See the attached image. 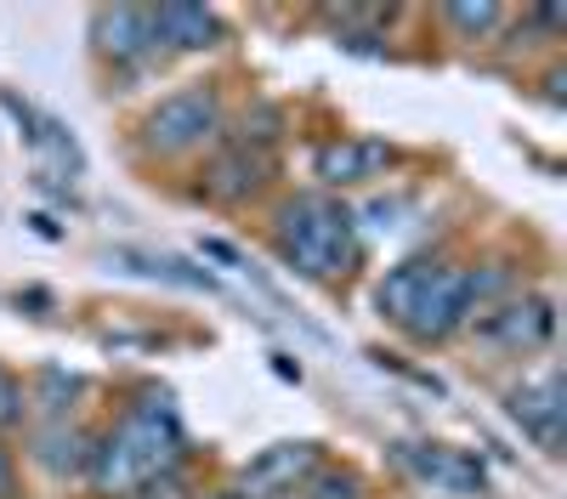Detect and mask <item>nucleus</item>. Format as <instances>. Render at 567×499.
<instances>
[{
    "label": "nucleus",
    "instance_id": "nucleus-12",
    "mask_svg": "<svg viewBox=\"0 0 567 499\" xmlns=\"http://www.w3.org/2000/svg\"><path fill=\"white\" fill-rule=\"evenodd\" d=\"M154 29H159V45H171V52H205V45L221 40V18L210 7H182V0L154 7Z\"/></svg>",
    "mask_w": 567,
    "mask_h": 499
},
{
    "label": "nucleus",
    "instance_id": "nucleus-1",
    "mask_svg": "<svg viewBox=\"0 0 567 499\" xmlns=\"http://www.w3.org/2000/svg\"><path fill=\"white\" fill-rule=\"evenodd\" d=\"M182 466V420L171 392H142L120 426H109L91 443L85 477L97 482V493L109 499H131L136 488H148L154 477H171Z\"/></svg>",
    "mask_w": 567,
    "mask_h": 499
},
{
    "label": "nucleus",
    "instance_id": "nucleus-16",
    "mask_svg": "<svg viewBox=\"0 0 567 499\" xmlns=\"http://www.w3.org/2000/svg\"><path fill=\"white\" fill-rule=\"evenodd\" d=\"M301 499H363V482L352 471H312L301 482Z\"/></svg>",
    "mask_w": 567,
    "mask_h": 499
},
{
    "label": "nucleus",
    "instance_id": "nucleus-5",
    "mask_svg": "<svg viewBox=\"0 0 567 499\" xmlns=\"http://www.w3.org/2000/svg\"><path fill=\"white\" fill-rule=\"evenodd\" d=\"M312 471H318V443H307V437L272 443V448H261L256 460L239 471L233 493H239V499H296Z\"/></svg>",
    "mask_w": 567,
    "mask_h": 499
},
{
    "label": "nucleus",
    "instance_id": "nucleus-7",
    "mask_svg": "<svg viewBox=\"0 0 567 499\" xmlns=\"http://www.w3.org/2000/svg\"><path fill=\"white\" fill-rule=\"evenodd\" d=\"M505 408H511V420L523 426L545 454H561V420H567V392H561V375L556 370H545V375H534V381H523L511 397H505Z\"/></svg>",
    "mask_w": 567,
    "mask_h": 499
},
{
    "label": "nucleus",
    "instance_id": "nucleus-14",
    "mask_svg": "<svg viewBox=\"0 0 567 499\" xmlns=\"http://www.w3.org/2000/svg\"><path fill=\"white\" fill-rule=\"evenodd\" d=\"M74 392H80V381H74L69 370H40V375H34V397H29V403L40 408V415H52V420L63 426L69 397H74Z\"/></svg>",
    "mask_w": 567,
    "mask_h": 499
},
{
    "label": "nucleus",
    "instance_id": "nucleus-13",
    "mask_svg": "<svg viewBox=\"0 0 567 499\" xmlns=\"http://www.w3.org/2000/svg\"><path fill=\"white\" fill-rule=\"evenodd\" d=\"M437 272V256H409V261H398L386 279H381V290H374V306H381V318L386 324H398L403 330V318L414 312V301H420V290H425V279Z\"/></svg>",
    "mask_w": 567,
    "mask_h": 499
},
{
    "label": "nucleus",
    "instance_id": "nucleus-6",
    "mask_svg": "<svg viewBox=\"0 0 567 499\" xmlns=\"http://www.w3.org/2000/svg\"><path fill=\"white\" fill-rule=\"evenodd\" d=\"M483 341L505 346V352H539L556 335V306L550 295H523V301H499L483 306V318H471Z\"/></svg>",
    "mask_w": 567,
    "mask_h": 499
},
{
    "label": "nucleus",
    "instance_id": "nucleus-2",
    "mask_svg": "<svg viewBox=\"0 0 567 499\" xmlns=\"http://www.w3.org/2000/svg\"><path fill=\"white\" fill-rule=\"evenodd\" d=\"M278 256L301 279H341L358 261V216L341 199L296 194L278 210Z\"/></svg>",
    "mask_w": 567,
    "mask_h": 499
},
{
    "label": "nucleus",
    "instance_id": "nucleus-3",
    "mask_svg": "<svg viewBox=\"0 0 567 499\" xmlns=\"http://www.w3.org/2000/svg\"><path fill=\"white\" fill-rule=\"evenodd\" d=\"M227 125V108L210 85H187V91H171V97L142 119V143L154 154H194L205 143H216Z\"/></svg>",
    "mask_w": 567,
    "mask_h": 499
},
{
    "label": "nucleus",
    "instance_id": "nucleus-20",
    "mask_svg": "<svg viewBox=\"0 0 567 499\" xmlns=\"http://www.w3.org/2000/svg\"><path fill=\"white\" fill-rule=\"evenodd\" d=\"M210 499H239V493H233V488H227V493H210Z\"/></svg>",
    "mask_w": 567,
    "mask_h": 499
},
{
    "label": "nucleus",
    "instance_id": "nucleus-9",
    "mask_svg": "<svg viewBox=\"0 0 567 499\" xmlns=\"http://www.w3.org/2000/svg\"><path fill=\"white\" fill-rule=\"evenodd\" d=\"M267 170H272V159H267V148H250V136H239V143H227L210 165H205V199H216V205H245L261 181H267Z\"/></svg>",
    "mask_w": 567,
    "mask_h": 499
},
{
    "label": "nucleus",
    "instance_id": "nucleus-18",
    "mask_svg": "<svg viewBox=\"0 0 567 499\" xmlns=\"http://www.w3.org/2000/svg\"><path fill=\"white\" fill-rule=\"evenodd\" d=\"M131 499H187V482H182V471H171V477H154L148 488H136Z\"/></svg>",
    "mask_w": 567,
    "mask_h": 499
},
{
    "label": "nucleus",
    "instance_id": "nucleus-15",
    "mask_svg": "<svg viewBox=\"0 0 567 499\" xmlns=\"http://www.w3.org/2000/svg\"><path fill=\"white\" fill-rule=\"evenodd\" d=\"M443 23L460 29V40H488L505 23V7H443Z\"/></svg>",
    "mask_w": 567,
    "mask_h": 499
},
{
    "label": "nucleus",
    "instance_id": "nucleus-8",
    "mask_svg": "<svg viewBox=\"0 0 567 499\" xmlns=\"http://www.w3.org/2000/svg\"><path fill=\"white\" fill-rule=\"evenodd\" d=\"M398 165V148L381 143V136H336L312 154V170L329 181V188H358V181H374Z\"/></svg>",
    "mask_w": 567,
    "mask_h": 499
},
{
    "label": "nucleus",
    "instance_id": "nucleus-4",
    "mask_svg": "<svg viewBox=\"0 0 567 499\" xmlns=\"http://www.w3.org/2000/svg\"><path fill=\"white\" fill-rule=\"evenodd\" d=\"M392 460L425 482V488H437V493H488V466L477 460V454H465V448H449V443H392Z\"/></svg>",
    "mask_w": 567,
    "mask_h": 499
},
{
    "label": "nucleus",
    "instance_id": "nucleus-11",
    "mask_svg": "<svg viewBox=\"0 0 567 499\" xmlns=\"http://www.w3.org/2000/svg\"><path fill=\"white\" fill-rule=\"evenodd\" d=\"M0 108H7L12 119H18V136L40 154V159H52V165H69L74 176L85 170V154H80V143H74V131L63 125V119H52V114H40L34 103H23V97H12V91H0Z\"/></svg>",
    "mask_w": 567,
    "mask_h": 499
},
{
    "label": "nucleus",
    "instance_id": "nucleus-19",
    "mask_svg": "<svg viewBox=\"0 0 567 499\" xmlns=\"http://www.w3.org/2000/svg\"><path fill=\"white\" fill-rule=\"evenodd\" d=\"M0 499H18V460L0 448Z\"/></svg>",
    "mask_w": 567,
    "mask_h": 499
},
{
    "label": "nucleus",
    "instance_id": "nucleus-10",
    "mask_svg": "<svg viewBox=\"0 0 567 499\" xmlns=\"http://www.w3.org/2000/svg\"><path fill=\"white\" fill-rule=\"evenodd\" d=\"M97 52L114 58L120 69H142L154 52H159V29H154V7H114V12H97Z\"/></svg>",
    "mask_w": 567,
    "mask_h": 499
},
{
    "label": "nucleus",
    "instance_id": "nucleus-17",
    "mask_svg": "<svg viewBox=\"0 0 567 499\" xmlns=\"http://www.w3.org/2000/svg\"><path fill=\"white\" fill-rule=\"evenodd\" d=\"M23 415H29V392H23V381L7 370V363H0V432H18Z\"/></svg>",
    "mask_w": 567,
    "mask_h": 499
}]
</instances>
